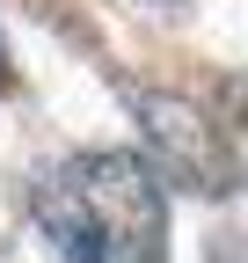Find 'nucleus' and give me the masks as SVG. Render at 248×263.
<instances>
[{"label": "nucleus", "mask_w": 248, "mask_h": 263, "mask_svg": "<svg viewBox=\"0 0 248 263\" xmlns=\"http://www.w3.org/2000/svg\"><path fill=\"white\" fill-rule=\"evenodd\" d=\"M37 227L58 241L66 263H161L168 190L153 161L124 146H88L37 176Z\"/></svg>", "instance_id": "nucleus-1"}, {"label": "nucleus", "mask_w": 248, "mask_h": 263, "mask_svg": "<svg viewBox=\"0 0 248 263\" xmlns=\"http://www.w3.org/2000/svg\"><path fill=\"white\" fill-rule=\"evenodd\" d=\"M132 110L146 124L153 161H161L175 183H190V190H234V146H226V132L212 124L197 103H182V95H132Z\"/></svg>", "instance_id": "nucleus-2"}, {"label": "nucleus", "mask_w": 248, "mask_h": 263, "mask_svg": "<svg viewBox=\"0 0 248 263\" xmlns=\"http://www.w3.org/2000/svg\"><path fill=\"white\" fill-rule=\"evenodd\" d=\"M0 88H8V51H0Z\"/></svg>", "instance_id": "nucleus-3"}]
</instances>
